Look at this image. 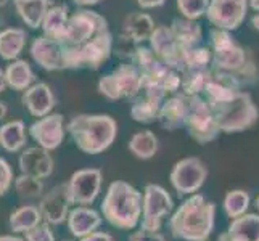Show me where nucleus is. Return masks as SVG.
I'll return each instance as SVG.
<instances>
[{
    "label": "nucleus",
    "instance_id": "9d476101",
    "mask_svg": "<svg viewBox=\"0 0 259 241\" xmlns=\"http://www.w3.org/2000/svg\"><path fill=\"white\" fill-rule=\"evenodd\" d=\"M105 29H108V21L100 13L82 8L68 18L65 34L60 42L63 45L77 47Z\"/></svg>",
    "mask_w": 259,
    "mask_h": 241
},
{
    "label": "nucleus",
    "instance_id": "412c9836",
    "mask_svg": "<svg viewBox=\"0 0 259 241\" xmlns=\"http://www.w3.org/2000/svg\"><path fill=\"white\" fill-rule=\"evenodd\" d=\"M155 21L148 13L142 12H132L122 23V37L132 42V43H144L150 39L151 32L155 31Z\"/></svg>",
    "mask_w": 259,
    "mask_h": 241
},
{
    "label": "nucleus",
    "instance_id": "20e7f679",
    "mask_svg": "<svg viewBox=\"0 0 259 241\" xmlns=\"http://www.w3.org/2000/svg\"><path fill=\"white\" fill-rule=\"evenodd\" d=\"M102 214L114 228L134 230L142 217V193L124 180L110 183L102 201Z\"/></svg>",
    "mask_w": 259,
    "mask_h": 241
},
{
    "label": "nucleus",
    "instance_id": "a19ab883",
    "mask_svg": "<svg viewBox=\"0 0 259 241\" xmlns=\"http://www.w3.org/2000/svg\"><path fill=\"white\" fill-rule=\"evenodd\" d=\"M81 241H114L113 235L111 233H106V231H92V233H89L82 238H79Z\"/></svg>",
    "mask_w": 259,
    "mask_h": 241
},
{
    "label": "nucleus",
    "instance_id": "6e6552de",
    "mask_svg": "<svg viewBox=\"0 0 259 241\" xmlns=\"http://www.w3.org/2000/svg\"><path fill=\"white\" fill-rule=\"evenodd\" d=\"M98 92L108 100H129L142 90L140 71L132 63L121 65L98 79Z\"/></svg>",
    "mask_w": 259,
    "mask_h": 241
},
{
    "label": "nucleus",
    "instance_id": "b1692460",
    "mask_svg": "<svg viewBox=\"0 0 259 241\" xmlns=\"http://www.w3.org/2000/svg\"><path fill=\"white\" fill-rule=\"evenodd\" d=\"M187 113V95H172L163 102L158 114V121L166 130H176L184 126Z\"/></svg>",
    "mask_w": 259,
    "mask_h": 241
},
{
    "label": "nucleus",
    "instance_id": "dca6fc26",
    "mask_svg": "<svg viewBox=\"0 0 259 241\" xmlns=\"http://www.w3.org/2000/svg\"><path fill=\"white\" fill-rule=\"evenodd\" d=\"M148 42H150V49L153 50L159 61H163L171 69H176L177 73L182 69L184 49L174 39L169 26H156L155 31L151 32Z\"/></svg>",
    "mask_w": 259,
    "mask_h": 241
},
{
    "label": "nucleus",
    "instance_id": "ea45409f",
    "mask_svg": "<svg viewBox=\"0 0 259 241\" xmlns=\"http://www.w3.org/2000/svg\"><path fill=\"white\" fill-rule=\"evenodd\" d=\"M129 241H166L164 235L159 231H148V230H139L129 235Z\"/></svg>",
    "mask_w": 259,
    "mask_h": 241
},
{
    "label": "nucleus",
    "instance_id": "ddd939ff",
    "mask_svg": "<svg viewBox=\"0 0 259 241\" xmlns=\"http://www.w3.org/2000/svg\"><path fill=\"white\" fill-rule=\"evenodd\" d=\"M103 174L100 169H81L66 182L71 203L76 206H91L102 188Z\"/></svg>",
    "mask_w": 259,
    "mask_h": 241
},
{
    "label": "nucleus",
    "instance_id": "c85d7f7f",
    "mask_svg": "<svg viewBox=\"0 0 259 241\" xmlns=\"http://www.w3.org/2000/svg\"><path fill=\"white\" fill-rule=\"evenodd\" d=\"M28 34L21 28H7L0 31V58L5 61L18 60L26 47Z\"/></svg>",
    "mask_w": 259,
    "mask_h": 241
},
{
    "label": "nucleus",
    "instance_id": "6ab92c4d",
    "mask_svg": "<svg viewBox=\"0 0 259 241\" xmlns=\"http://www.w3.org/2000/svg\"><path fill=\"white\" fill-rule=\"evenodd\" d=\"M18 166H20L21 174H28L44 180V178L52 175L55 163H53V158L49 150L31 147L21 151L20 158H18Z\"/></svg>",
    "mask_w": 259,
    "mask_h": 241
},
{
    "label": "nucleus",
    "instance_id": "473e14b6",
    "mask_svg": "<svg viewBox=\"0 0 259 241\" xmlns=\"http://www.w3.org/2000/svg\"><path fill=\"white\" fill-rule=\"evenodd\" d=\"M209 68H185L181 76V90L184 95H200L206 84Z\"/></svg>",
    "mask_w": 259,
    "mask_h": 241
},
{
    "label": "nucleus",
    "instance_id": "58836bf2",
    "mask_svg": "<svg viewBox=\"0 0 259 241\" xmlns=\"http://www.w3.org/2000/svg\"><path fill=\"white\" fill-rule=\"evenodd\" d=\"M13 180H15V175H13L12 166L8 164L7 159L0 158V198L5 196L8 190L12 188Z\"/></svg>",
    "mask_w": 259,
    "mask_h": 241
},
{
    "label": "nucleus",
    "instance_id": "393cba45",
    "mask_svg": "<svg viewBox=\"0 0 259 241\" xmlns=\"http://www.w3.org/2000/svg\"><path fill=\"white\" fill-rule=\"evenodd\" d=\"M15 10L21 21L31 29H39L44 16L52 7V0H13Z\"/></svg>",
    "mask_w": 259,
    "mask_h": 241
},
{
    "label": "nucleus",
    "instance_id": "f704fd0d",
    "mask_svg": "<svg viewBox=\"0 0 259 241\" xmlns=\"http://www.w3.org/2000/svg\"><path fill=\"white\" fill-rule=\"evenodd\" d=\"M249 201H251V198H249L248 191L232 190L226 195L222 206H224V211L230 219H237L240 216H243V214H246L249 208Z\"/></svg>",
    "mask_w": 259,
    "mask_h": 241
},
{
    "label": "nucleus",
    "instance_id": "aec40b11",
    "mask_svg": "<svg viewBox=\"0 0 259 241\" xmlns=\"http://www.w3.org/2000/svg\"><path fill=\"white\" fill-rule=\"evenodd\" d=\"M23 106L34 118L47 116L55 108V93L46 82H35L23 92Z\"/></svg>",
    "mask_w": 259,
    "mask_h": 241
},
{
    "label": "nucleus",
    "instance_id": "f3484780",
    "mask_svg": "<svg viewBox=\"0 0 259 241\" xmlns=\"http://www.w3.org/2000/svg\"><path fill=\"white\" fill-rule=\"evenodd\" d=\"M166 92L159 87H142L136 100L131 105V116L140 124H150L158 121V114L166 98Z\"/></svg>",
    "mask_w": 259,
    "mask_h": 241
},
{
    "label": "nucleus",
    "instance_id": "5701e85b",
    "mask_svg": "<svg viewBox=\"0 0 259 241\" xmlns=\"http://www.w3.org/2000/svg\"><path fill=\"white\" fill-rule=\"evenodd\" d=\"M218 241H259V214H243L232 219L227 231Z\"/></svg>",
    "mask_w": 259,
    "mask_h": 241
},
{
    "label": "nucleus",
    "instance_id": "2f4dec72",
    "mask_svg": "<svg viewBox=\"0 0 259 241\" xmlns=\"http://www.w3.org/2000/svg\"><path fill=\"white\" fill-rule=\"evenodd\" d=\"M129 151L137 159L147 161L158 153V137L151 130H140L129 140Z\"/></svg>",
    "mask_w": 259,
    "mask_h": 241
},
{
    "label": "nucleus",
    "instance_id": "a211bd4d",
    "mask_svg": "<svg viewBox=\"0 0 259 241\" xmlns=\"http://www.w3.org/2000/svg\"><path fill=\"white\" fill-rule=\"evenodd\" d=\"M29 53L32 60L46 71L65 69V45L60 40L49 39L46 35L35 37L31 42Z\"/></svg>",
    "mask_w": 259,
    "mask_h": 241
},
{
    "label": "nucleus",
    "instance_id": "37998d69",
    "mask_svg": "<svg viewBox=\"0 0 259 241\" xmlns=\"http://www.w3.org/2000/svg\"><path fill=\"white\" fill-rule=\"evenodd\" d=\"M73 2H74L77 7H92V5L100 4L102 0H73Z\"/></svg>",
    "mask_w": 259,
    "mask_h": 241
},
{
    "label": "nucleus",
    "instance_id": "09e8293b",
    "mask_svg": "<svg viewBox=\"0 0 259 241\" xmlns=\"http://www.w3.org/2000/svg\"><path fill=\"white\" fill-rule=\"evenodd\" d=\"M251 24H253V28L256 31H259V13L253 16V20H251Z\"/></svg>",
    "mask_w": 259,
    "mask_h": 241
},
{
    "label": "nucleus",
    "instance_id": "79ce46f5",
    "mask_svg": "<svg viewBox=\"0 0 259 241\" xmlns=\"http://www.w3.org/2000/svg\"><path fill=\"white\" fill-rule=\"evenodd\" d=\"M137 5L144 10H151V8H159L166 4V0H136Z\"/></svg>",
    "mask_w": 259,
    "mask_h": 241
},
{
    "label": "nucleus",
    "instance_id": "4c0bfd02",
    "mask_svg": "<svg viewBox=\"0 0 259 241\" xmlns=\"http://www.w3.org/2000/svg\"><path fill=\"white\" fill-rule=\"evenodd\" d=\"M24 241H55V235L47 222H40L31 230L24 231Z\"/></svg>",
    "mask_w": 259,
    "mask_h": 241
},
{
    "label": "nucleus",
    "instance_id": "7ed1b4c3",
    "mask_svg": "<svg viewBox=\"0 0 259 241\" xmlns=\"http://www.w3.org/2000/svg\"><path fill=\"white\" fill-rule=\"evenodd\" d=\"M74 145L85 155H100L118 137V122L110 114H77L68 122Z\"/></svg>",
    "mask_w": 259,
    "mask_h": 241
},
{
    "label": "nucleus",
    "instance_id": "2eb2a0df",
    "mask_svg": "<svg viewBox=\"0 0 259 241\" xmlns=\"http://www.w3.org/2000/svg\"><path fill=\"white\" fill-rule=\"evenodd\" d=\"M71 206L73 203L69 198L68 185L60 183L42 196L37 208L44 222H47L49 225H60L66 222Z\"/></svg>",
    "mask_w": 259,
    "mask_h": 241
},
{
    "label": "nucleus",
    "instance_id": "1a4fd4ad",
    "mask_svg": "<svg viewBox=\"0 0 259 241\" xmlns=\"http://www.w3.org/2000/svg\"><path fill=\"white\" fill-rule=\"evenodd\" d=\"M174 201L161 185L148 183L142 195V222L140 228L148 231H159L163 219L172 212Z\"/></svg>",
    "mask_w": 259,
    "mask_h": 241
},
{
    "label": "nucleus",
    "instance_id": "a18cd8bd",
    "mask_svg": "<svg viewBox=\"0 0 259 241\" xmlns=\"http://www.w3.org/2000/svg\"><path fill=\"white\" fill-rule=\"evenodd\" d=\"M5 88H7V82H5V73H4V69H0V93L5 92Z\"/></svg>",
    "mask_w": 259,
    "mask_h": 241
},
{
    "label": "nucleus",
    "instance_id": "f8f14e48",
    "mask_svg": "<svg viewBox=\"0 0 259 241\" xmlns=\"http://www.w3.org/2000/svg\"><path fill=\"white\" fill-rule=\"evenodd\" d=\"M248 13V0H209L206 8L208 21L216 29L237 31Z\"/></svg>",
    "mask_w": 259,
    "mask_h": 241
},
{
    "label": "nucleus",
    "instance_id": "423d86ee",
    "mask_svg": "<svg viewBox=\"0 0 259 241\" xmlns=\"http://www.w3.org/2000/svg\"><path fill=\"white\" fill-rule=\"evenodd\" d=\"M113 53V34L110 28L77 47L65 45V69H100Z\"/></svg>",
    "mask_w": 259,
    "mask_h": 241
},
{
    "label": "nucleus",
    "instance_id": "de8ad7c7",
    "mask_svg": "<svg viewBox=\"0 0 259 241\" xmlns=\"http://www.w3.org/2000/svg\"><path fill=\"white\" fill-rule=\"evenodd\" d=\"M248 7H251L254 12L259 13V0H248Z\"/></svg>",
    "mask_w": 259,
    "mask_h": 241
},
{
    "label": "nucleus",
    "instance_id": "c9c22d12",
    "mask_svg": "<svg viewBox=\"0 0 259 241\" xmlns=\"http://www.w3.org/2000/svg\"><path fill=\"white\" fill-rule=\"evenodd\" d=\"M211 58H212V53H211L209 47L195 45L190 49H184L182 69H185V68H209ZM181 71H179V73H181Z\"/></svg>",
    "mask_w": 259,
    "mask_h": 241
},
{
    "label": "nucleus",
    "instance_id": "a878e982",
    "mask_svg": "<svg viewBox=\"0 0 259 241\" xmlns=\"http://www.w3.org/2000/svg\"><path fill=\"white\" fill-rule=\"evenodd\" d=\"M28 129L20 119H13L0 126V147L8 153H18L26 147Z\"/></svg>",
    "mask_w": 259,
    "mask_h": 241
},
{
    "label": "nucleus",
    "instance_id": "4468645a",
    "mask_svg": "<svg viewBox=\"0 0 259 241\" xmlns=\"http://www.w3.org/2000/svg\"><path fill=\"white\" fill-rule=\"evenodd\" d=\"M28 133L37 143V147L46 148L49 151L57 150L63 143L66 133L63 116L60 113H50L47 116L37 118V121H34L29 126Z\"/></svg>",
    "mask_w": 259,
    "mask_h": 241
},
{
    "label": "nucleus",
    "instance_id": "603ef678",
    "mask_svg": "<svg viewBox=\"0 0 259 241\" xmlns=\"http://www.w3.org/2000/svg\"><path fill=\"white\" fill-rule=\"evenodd\" d=\"M63 241H73V239H63Z\"/></svg>",
    "mask_w": 259,
    "mask_h": 241
},
{
    "label": "nucleus",
    "instance_id": "864d4df0",
    "mask_svg": "<svg viewBox=\"0 0 259 241\" xmlns=\"http://www.w3.org/2000/svg\"><path fill=\"white\" fill-rule=\"evenodd\" d=\"M0 23H2V20H0Z\"/></svg>",
    "mask_w": 259,
    "mask_h": 241
},
{
    "label": "nucleus",
    "instance_id": "7c9ffc66",
    "mask_svg": "<svg viewBox=\"0 0 259 241\" xmlns=\"http://www.w3.org/2000/svg\"><path fill=\"white\" fill-rule=\"evenodd\" d=\"M40 222L42 216L39 212V208L34 206V204H26V206L18 208L10 214L8 225H10L12 231H15V233H24V231L40 224Z\"/></svg>",
    "mask_w": 259,
    "mask_h": 241
},
{
    "label": "nucleus",
    "instance_id": "4be33fe9",
    "mask_svg": "<svg viewBox=\"0 0 259 241\" xmlns=\"http://www.w3.org/2000/svg\"><path fill=\"white\" fill-rule=\"evenodd\" d=\"M66 224L71 235L74 238H82L102 225V216L92 208L77 206L69 211Z\"/></svg>",
    "mask_w": 259,
    "mask_h": 241
},
{
    "label": "nucleus",
    "instance_id": "e433bc0d",
    "mask_svg": "<svg viewBox=\"0 0 259 241\" xmlns=\"http://www.w3.org/2000/svg\"><path fill=\"white\" fill-rule=\"evenodd\" d=\"M209 0H177V10L184 18L198 20L206 13Z\"/></svg>",
    "mask_w": 259,
    "mask_h": 241
},
{
    "label": "nucleus",
    "instance_id": "39448f33",
    "mask_svg": "<svg viewBox=\"0 0 259 241\" xmlns=\"http://www.w3.org/2000/svg\"><path fill=\"white\" fill-rule=\"evenodd\" d=\"M221 132L238 133L251 129L259 119V110L251 95L240 90L232 98L221 103L209 105Z\"/></svg>",
    "mask_w": 259,
    "mask_h": 241
},
{
    "label": "nucleus",
    "instance_id": "9b49d317",
    "mask_svg": "<svg viewBox=\"0 0 259 241\" xmlns=\"http://www.w3.org/2000/svg\"><path fill=\"white\" fill-rule=\"evenodd\" d=\"M208 177V167L200 158H184L174 164L169 180L174 190L181 195H193L198 191Z\"/></svg>",
    "mask_w": 259,
    "mask_h": 241
},
{
    "label": "nucleus",
    "instance_id": "3c124183",
    "mask_svg": "<svg viewBox=\"0 0 259 241\" xmlns=\"http://www.w3.org/2000/svg\"><path fill=\"white\" fill-rule=\"evenodd\" d=\"M256 208H257V211H259V196L256 198Z\"/></svg>",
    "mask_w": 259,
    "mask_h": 241
},
{
    "label": "nucleus",
    "instance_id": "cd10ccee",
    "mask_svg": "<svg viewBox=\"0 0 259 241\" xmlns=\"http://www.w3.org/2000/svg\"><path fill=\"white\" fill-rule=\"evenodd\" d=\"M174 39L182 49H190L198 45L203 37L201 26L196 23V20H189V18H176L172 24L169 26Z\"/></svg>",
    "mask_w": 259,
    "mask_h": 241
},
{
    "label": "nucleus",
    "instance_id": "c756f323",
    "mask_svg": "<svg viewBox=\"0 0 259 241\" xmlns=\"http://www.w3.org/2000/svg\"><path fill=\"white\" fill-rule=\"evenodd\" d=\"M68 18L69 15L66 5H52L40 24V29L44 32L42 35L53 40H61L68 24Z\"/></svg>",
    "mask_w": 259,
    "mask_h": 241
},
{
    "label": "nucleus",
    "instance_id": "49530a36",
    "mask_svg": "<svg viewBox=\"0 0 259 241\" xmlns=\"http://www.w3.org/2000/svg\"><path fill=\"white\" fill-rule=\"evenodd\" d=\"M7 114H8V106L4 102H0V121L5 119Z\"/></svg>",
    "mask_w": 259,
    "mask_h": 241
},
{
    "label": "nucleus",
    "instance_id": "8fccbe9b",
    "mask_svg": "<svg viewBox=\"0 0 259 241\" xmlns=\"http://www.w3.org/2000/svg\"><path fill=\"white\" fill-rule=\"evenodd\" d=\"M8 4V0H0V7H5Z\"/></svg>",
    "mask_w": 259,
    "mask_h": 241
},
{
    "label": "nucleus",
    "instance_id": "f03ea898",
    "mask_svg": "<svg viewBox=\"0 0 259 241\" xmlns=\"http://www.w3.org/2000/svg\"><path fill=\"white\" fill-rule=\"evenodd\" d=\"M211 45L212 69L230 74L240 87L251 85L259 79L254 61L249 58L248 52L242 45L232 39L229 31L214 28L211 31Z\"/></svg>",
    "mask_w": 259,
    "mask_h": 241
},
{
    "label": "nucleus",
    "instance_id": "0eeeda50",
    "mask_svg": "<svg viewBox=\"0 0 259 241\" xmlns=\"http://www.w3.org/2000/svg\"><path fill=\"white\" fill-rule=\"evenodd\" d=\"M184 127L189 132V135L201 145L211 143L221 133L209 103L200 95H187Z\"/></svg>",
    "mask_w": 259,
    "mask_h": 241
},
{
    "label": "nucleus",
    "instance_id": "c03bdc74",
    "mask_svg": "<svg viewBox=\"0 0 259 241\" xmlns=\"http://www.w3.org/2000/svg\"><path fill=\"white\" fill-rule=\"evenodd\" d=\"M0 241H24V238L16 235H0Z\"/></svg>",
    "mask_w": 259,
    "mask_h": 241
},
{
    "label": "nucleus",
    "instance_id": "bb28decb",
    "mask_svg": "<svg viewBox=\"0 0 259 241\" xmlns=\"http://www.w3.org/2000/svg\"><path fill=\"white\" fill-rule=\"evenodd\" d=\"M4 73H5L7 87H10L18 92H24L29 85L34 84L35 79L31 65L26 60H20V58L10 61V65H7V68L4 69Z\"/></svg>",
    "mask_w": 259,
    "mask_h": 241
},
{
    "label": "nucleus",
    "instance_id": "72a5a7b5",
    "mask_svg": "<svg viewBox=\"0 0 259 241\" xmlns=\"http://www.w3.org/2000/svg\"><path fill=\"white\" fill-rule=\"evenodd\" d=\"M13 186L16 195L23 200H35L40 198L44 193V182L42 178L32 177L28 174H20L18 177H15L13 180Z\"/></svg>",
    "mask_w": 259,
    "mask_h": 241
},
{
    "label": "nucleus",
    "instance_id": "f257e3e1",
    "mask_svg": "<svg viewBox=\"0 0 259 241\" xmlns=\"http://www.w3.org/2000/svg\"><path fill=\"white\" fill-rule=\"evenodd\" d=\"M216 204L203 195L193 193L169 219L171 235L184 241H206L214 228Z\"/></svg>",
    "mask_w": 259,
    "mask_h": 241
}]
</instances>
